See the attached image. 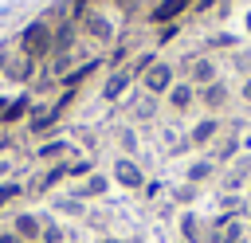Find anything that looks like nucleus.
<instances>
[{"label": "nucleus", "instance_id": "7", "mask_svg": "<svg viewBox=\"0 0 251 243\" xmlns=\"http://www.w3.org/2000/svg\"><path fill=\"white\" fill-rule=\"evenodd\" d=\"M212 172H216V165H212V161H200V165L188 169V184H200V180H208Z\"/></svg>", "mask_w": 251, "mask_h": 243}, {"label": "nucleus", "instance_id": "9", "mask_svg": "<svg viewBox=\"0 0 251 243\" xmlns=\"http://www.w3.org/2000/svg\"><path fill=\"white\" fill-rule=\"evenodd\" d=\"M180 235H184L188 243H200V223H196L192 216H184V219H180Z\"/></svg>", "mask_w": 251, "mask_h": 243}, {"label": "nucleus", "instance_id": "12", "mask_svg": "<svg viewBox=\"0 0 251 243\" xmlns=\"http://www.w3.org/2000/svg\"><path fill=\"white\" fill-rule=\"evenodd\" d=\"M184 4H188V0H169L165 8H157V12H153V20H169V16H176Z\"/></svg>", "mask_w": 251, "mask_h": 243}, {"label": "nucleus", "instance_id": "20", "mask_svg": "<svg viewBox=\"0 0 251 243\" xmlns=\"http://www.w3.org/2000/svg\"><path fill=\"white\" fill-rule=\"evenodd\" d=\"M98 243H122V239H98Z\"/></svg>", "mask_w": 251, "mask_h": 243}, {"label": "nucleus", "instance_id": "17", "mask_svg": "<svg viewBox=\"0 0 251 243\" xmlns=\"http://www.w3.org/2000/svg\"><path fill=\"white\" fill-rule=\"evenodd\" d=\"M0 243H20V239H16V235H12V227H8V231H4V227H0Z\"/></svg>", "mask_w": 251, "mask_h": 243}, {"label": "nucleus", "instance_id": "19", "mask_svg": "<svg viewBox=\"0 0 251 243\" xmlns=\"http://www.w3.org/2000/svg\"><path fill=\"white\" fill-rule=\"evenodd\" d=\"M243 94H247V102H251V82H247V90H243Z\"/></svg>", "mask_w": 251, "mask_h": 243}, {"label": "nucleus", "instance_id": "2", "mask_svg": "<svg viewBox=\"0 0 251 243\" xmlns=\"http://www.w3.org/2000/svg\"><path fill=\"white\" fill-rule=\"evenodd\" d=\"M114 180H118L122 188H133V192H137V188H145V176H141V169H137L133 161H126V157L114 165Z\"/></svg>", "mask_w": 251, "mask_h": 243}, {"label": "nucleus", "instance_id": "6", "mask_svg": "<svg viewBox=\"0 0 251 243\" xmlns=\"http://www.w3.org/2000/svg\"><path fill=\"white\" fill-rule=\"evenodd\" d=\"M169 78H173L169 67H157V71L145 74V86H149V90H169Z\"/></svg>", "mask_w": 251, "mask_h": 243}, {"label": "nucleus", "instance_id": "15", "mask_svg": "<svg viewBox=\"0 0 251 243\" xmlns=\"http://www.w3.org/2000/svg\"><path fill=\"white\" fill-rule=\"evenodd\" d=\"M196 78L208 82V78H212V67H208V63H196Z\"/></svg>", "mask_w": 251, "mask_h": 243}, {"label": "nucleus", "instance_id": "11", "mask_svg": "<svg viewBox=\"0 0 251 243\" xmlns=\"http://www.w3.org/2000/svg\"><path fill=\"white\" fill-rule=\"evenodd\" d=\"M51 157H67V141H51L39 149V161H51Z\"/></svg>", "mask_w": 251, "mask_h": 243}, {"label": "nucleus", "instance_id": "13", "mask_svg": "<svg viewBox=\"0 0 251 243\" xmlns=\"http://www.w3.org/2000/svg\"><path fill=\"white\" fill-rule=\"evenodd\" d=\"M224 98H227V90H224V82H216V86H208V106H224Z\"/></svg>", "mask_w": 251, "mask_h": 243}, {"label": "nucleus", "instance_id": "8", "mask_svg": "<svg viewBox=\"0 0 251 243\" xmlns=\"http://www.w3.org/2000/svg\"><path fill=\"white\" fill-rule=\"evenodd\" d=\"M20 196H24V188H20L16 180H4V184H0V208H8V204L20 200Z\"/></svg>", "mask_w": 251, "mask_h": 243}, {"label": "nucleus", "instance_id": "3", "mask_svg": "<svg viewBox=\"0 0 251 243\" xmlns=\"http://www.w3.org/2000/svg\"><path fill=\"white\" fill-rule=\"evenodd\" d=\"M43 47H47V27H43V24H31V27L24 31V51H27V55H39Z\"/></svg>", "mask_w": 251, "mask_h": 243}, {"label": "nucleus", "instance_id": "18", "mask_svg": "<svg viewBox=\"0 0 251 243\" xmlns=\"http://www.w3.org/2000/svg\"><path fill=\"white\" fill-rule=\"evenodd\" d=\"M0 172H8V161H0Z\"/></svg>", "mask_w": 251, "mask_h": 243}, {"label": "nucleus", "instance_id": "5", "mask_svg": "<svg viewBox=\"0 0 251 243\" xmlns=\"http://www.w3.org/2000/svg\"><path fill=\"white\" fill-rule=\"evenodd\" d=\"M216 129H220V125H216V122L208 118V122H200V125L192 129V137H188V141H192V145H208V141L216 137Z\"/></svg>", "mask_w": 251, "mask_h": 243}, {"label": "nucleus", "instance_id": "4", "mask_svg": "<svg viewBox=\"0 0 251 243\" xmlns=\"http://www.w3.org/2000/svg\"><path fill=\"white\" fill-rule=\"evenodd\" d=\"M106 188H110V180H106V176H98V172H90V176H86V184L78 188V200H90V196H102Z\"/></svg>", "mask_w": 251, "mask_h": 243}, {"label": "nucleus", "instance_id": "16", "mask_svg": "<svg viewBox=\"0 0 251 243\" xmlns=\"http://www.w3.org/2000/svg\"><path fill=\"white\" fill-rule=\"evenodd\" d=\"M78 208H82V204H78V200H63V204H59V212H67V216H75V212H78Z\"/></svg>", "mask_w": 251, "mask_h": 243}, {"label": "nucleus", "instance_id": "1", "mask_svg": "<svg viewBox=\"0 0 251 243\" xmlns=\"http://www.w3.org/2000/svg\"><path fill=\"white\" fill-rule=\"evenodd\" d=\"M12 235H16L20 243H39V235H43V216H35V212L16 216V219H12Z\"/></svg>", "mask_w": 251, "mask_h": 243}, {"label": "nucleus", "instance_id": "10", "mask_svg": "<svg viewBox=\"0 0 251 243\" xmlns=\"http://www.w3.org/2000/svg\"><path fill=\"white\" fill-rule=\"evenodd\" d=\"M169 98H173V106H176V110H184V106L192 102V86H173V94H169Z\"/></svg>", "mask_w": 251, "mask_h": 243}, {"label": "nucleus", "instance_id": "14", "mask_svg": "<svg viewBox=\"0 0 251 243\" xmlns=\"http://www.w3.org/2000/svg\"><path fill=\"white\" fill-rule=\"evenodd\" d=\"M122 86H126V74L110 78V86H106V98H118V94H122Z\"/></svg>", "mask_w": 251, "mask_h": 243}]
</instances>
